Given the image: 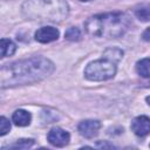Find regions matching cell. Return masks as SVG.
<instances>
[{"instance_id":"obj_1","label":"cell","mask_w":150,"mask_h":150,"mask_svg":"<svg viewBox=\"0 0 150 150\" xmlns=\"http://www.w3.org/2000/svg\"><path fill=\"white\" fill-rule=\"evenodd\" d=\"M55 69L54 63L42 56H34L2 66L0 71L1 88L25 86L40 82Z\"/></svg>"},{"instance_id":"obj_2","label":"cell","mask_w":150,"mask_h":150,"mask_svg":"<svg viewBox=\"0 0 150 150\" xmlns=\"http://www.w3.org/2000/svg\"><path fill=\"white\" fill-rule=\"evenodd\" d=\"M129 27L130 19L122 12L96 14L84 22V29L89 35L105 39L121 38L125 34Z\"/></svg>"},{"instance_id":"obj_3","label":"cell","mask_w":150,"mask_h":150,"mask_svg":"<svg viewBox=\"0 0 150 150\" xmlns=\"http://www.w3.org/2000/svg\"><path fill=\"white\" fill-rule=\"evenodd\" d=\"M22 15L38 22H61L69 13L66 0H26L21 7Z\"/></svg>"},{"instance_id":"obj_4","label":"cell","mask_w":150,"mask_h":150,"mask_svg":"<svg viewBox=\"0 0 150 150\" xmlns=\"http://www.w3.org/2000/svg\"><path fill=\"white\" fill-rule=\"evenodd\" d=\"M117 63L102 56V59L93 61L84 68V76L89 81H107L112 79L117 71Z\"/></svg>"},{"instance_id":"obj_5","label":"cell","mask_w":150,"mask_h":150,"mask_svg":"<svg viewBox=\"0 0 150 150\" xmlns=\"http://www.w3.org/2000/svg\"><path fill=\"white\" fill-rule=\"evenodd\" d=\"M47 139L53 146L62 148V146H64V145H67L69 143L70 135H69L68 131H66V130H63V129H61L59 127H55V128H52L48 131Z\"/></svg>"},{"instance_id":"obj_6","label":"cell","mask_w":150,"mask_h":150,"mask_svg":"<svg viewBox=\"0 0 150 150\" xmlns=\"http://www.w3.org/2000/svg\"><path fill=\"white\" fill-rule=\"evenodd\" d=\"M101 128V122L97 120H86L80 122L77 130L80 135H82L86 138H93L98 134V130Z\"/></svg>"},{"instance_id":"obj_7","label":"cell","mask_w":150,"mask_h":150,"mask_svg":"<svg viewBox=\"0 0 150 150\" xmlns=\"http://www.w3.org/2000/svg\"><path fill=\"white\" fill-rule=\"evenodd\" d=\"M131 130L138 137H144L150 134V118L148 116L141 115L132 120Z\"/></svg>"},{"instance_id":"obj_8","label":"cell","mask_w":150,"mask_h":150,"mask_svg":"<svg viewBox=\"0 0 150 150\" xmlns=\"http://www.w3.org/2000/svg\"><path fill=\"white\" fill-rule=\"evenodd\" d=\"M59 35H60V32L55 27L45 26V27L39 28L35 32L34 36H35V40L41 42V43H49V42H53V41L57 40Z\"/></svg>"},{"instance_id":"obj_9","label":"cell","mask_w":150,"mask_h":150,"mask_svg":"<svg viewBox=\"0 0 150 150\" xmlns=\"http://www.w3.org/2000/svg\"><path fill=\"white\" fill-rule=\"evenodd\" d=\"M12 120H13L14 124L18 127H27V125H29V123L32 121V115H30V112H28L23 109H18L13 112Z\"/></svg>"},{"instance_id":"obj_10","label":"cell","mask_w":150,"mask_h":150,"mask_svg":"<svg viewBox=\"0 0 150 150\" xmlns=\"http://www.w3.org/2000/svg\"><path fill=\"white\" fill-rule=\"evenodd\" d=\"M15 50H16V46L11 39H6V38L1 39V56L2 57L13 55Z\"/></svg>"},{"instance_id":"obj_11","label":"cell","mask_w":150,"mask_h":150,"mask_svg":"<svg viewBox=\"0 0 150 150\" xmlns=\"http://www.w3.org/2000/svg\"><path fill=\"white\" fill-rule=\"evenodd\" d=\"M136 71L142 77H150V57H145L137 61Z\"/></svg>"},{"instance_id":"obj_12","label":"cell","mask_w":150,"mask_h":150,"mask_svg":"<svg viewBox=\"0 0 150 150\" xmlns=\"http://www.w3.org/2000/svg\"><path fill=\"white\" fill-rule=\"evenodd\" d=\"M102 56L108 57V59L112 60L114 62L118 63L120 60L123 57V50L121 48H117V47H110V48H107L103 52V55Z\"/></svg>"},{"instance_id":"obj_13","label":"cell","mask_w":150,"mask_h":150,"mask_svg":"<svg viewBox=\"0 0 150 150\" xmlns=\"http://www.w3.org/2000/svg\"><path fill=\"white\" fill-rule=\"evenodd\" d=\"M135 15L138 20L143 22L150 21V6H142L135 11Z\"/></svg>"},{"instance_id":"obj_14","label":"cell","mask_w":150,"mask_h":150,"mask_svg":"<svg viewBox=\"0 0 150 150\" xmlns=\"http://www.w3.org/2000/svg\"><path fill=\"white\" fill-rule=\"evenodd\" d=\"M64 38L68 41H79L81 38V32L77 27H69L64 33Z\"/></svg>"},{"instance_id":"obj_15","label":"cell","mask_w":150,"mask_h":150,"mask_svg":"<svg viewBox=\"0 0 150 150\" xmlns=\"http://www.w3.org/2000/svg\"><path fill=\"white\" fill-rule=\"evenodd\" d=\"M33 144H34V139H30V138H22V139L16 141V142H15L14 144H12L9 148H14V149H27V148H30Z\"/></svg>"},{"instance_id":"obj_16","label":"cell","mask_w":150,"mask_h":150,"mask_svg":"<svg viewBox=\"0 0 150 150\" xmlns=\"http://www.w3.org/2000/svg\"><path fill=\"white\" fill-rule=\"evenodd\" d=\"M9 130H11V123H9V121L5 116H1L0 117V135L1 136H5Z\"/></svg>"},{"instance_id":"obj_17","label":"cell","mask_w":150,"mask_h":150,"mask_svg":"<svg viewBox=\"0 0 150 150\" xmlns=\"http://www.w3.org/2000/svg\"><path fill=\"white\" fill-rule=\"evenodd\" d=\"M142 38H143V40H144V41L150 42V27H149V28H146V29L143 32Z\"/></svg>"},{"instance_id":"obj_18","label":"cell","mask_w":150,"mask_h":150,"mask_svg":"<svg viewBox=\"0 0 150 150\" xmlns=\"http://www.w3.org/2000/svg\"><path fill=\"white\" fill-rule=\"evenodd\" d=\"M146 102L150 104V96H148V97H146Z\"/></svg>"},{"instance_id":"obj_19","label":"cell","mask_w":150,"mask_h":150,"mask_svg":"<svg viewBox=\"0 0 150 150\" xmlns=\"http://www.w3.org/2000/svg\"><path fill=\"white\" fill-rule=\"evenodd\" d=\"M80 1H90V0H80Z\"/></svg>"}]
</instances>
